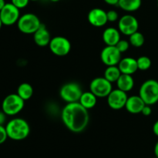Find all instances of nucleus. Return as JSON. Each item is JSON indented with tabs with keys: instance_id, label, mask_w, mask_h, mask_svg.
<instances>
[{
	"instance_id": "5",
	"label": "nucleus",
	"mask_w": 158,
	"mask_h": 158,
	"mask_svg": "<svg viewBox=\"0 0 158 158\" xmlns=\"http://www.w3.org/2000/svg\"><path fill=\"white\" fill-rule=\"evenodd\" d=\"M25 106L23 100L17 94L6 96L2 103V110L7 116H15L21 112Z\"/></svg>"
},
{
	"instance_id": "38",
	"label": "nucleus",
	"mask_w": 158,
	"mask_h": 158,
	"mask_svg": "<svg viewBox=\"0 0 158 158\" xmlns=\"http://www.w3.org/2000/svg\"><path fill=\"white\" fill-rule=\"evenodd\" d=\"M154 158H158V157H154Z\"/></svg>"
},
{
	"instance_id": "39",
	"label": "nucleus",
	"mask_w": 158,
	"mask_h": 158,
	"mask_svg": "<svg viewBox=\"0 0 158 158\" xmlns=\"http://www.w3.org/2000/svg\"><path fill=\"white\" fill-rule=\"evenodd\" d=\"M157 3H158V0H157Z\"/></svg>"
},
{
	"instance_id": "16",
	"label": "nucleus",
	"mask_w": 158,
	"mask_h": 158,
	"mask_svg": "<svg viewBox=\"0 0 158 158\" xmlns=\"http://www.w3.org/2000/svg\"><path fill=\"white\" fill-rule=\"evenodd\" d=\"M33 40L37 46L41 47L49 46L51 40L50 33L43 24L33 34Z\"/></svg>"
},
{
	"instance_id": "37",
	"label": "nucleus",
	"mask_w": 158,
	"mask_h": 158,
	"mask_svg": "<svg viewBox=\"0 0 158 158\" xmlns=\"http://www.w3.org/2000/svg\"><path fill=\"white\" fill-rule=\"evenodd\" d=\"M30 1H32V2H36V1H39V0H30Z\"/></svg>"
},
{
	"instance_id": "17",
	"label": "nucleus",
	"mask_w": 158,
	"mask_h": 158,
	"mask_svg": "<svg viewBox=\"0 0 158 158\" xmlns=\"http://www.w3.org/2000/svg\"><path fill=\"white\" fill-rule=\"evenodd\" d=\"M120 39V32L114 27H109L103 32V40L106 46H116Z\"/></svg>"
},
{
	"instance_id": "6",
	"label": "nucleus",
	"mask_w": 158,
	"mask_h": 158,
	"mask_svg": "<svg viewBox=\"0 0 158 158\" xmlns=\"http://www.w3.org/2000/svg\"><path fill=\"white\" fill-rule=\"evenodd\" d=\"M83 93L81 86L75 82L65 83L60 89V97L67 103L79 102Z\"/></svg>"
},
{
	"instance_id": "8",
	"label": "nucleus",
	"mask_w": 158,
	"mask_h": 158,
	"mask_svg": "<svg viewBox=\"0 0 158 158\" xmlns=\"http://www.w3.org/2000/svg\"><path fill=\"white\" fill-rule=\"evenodd\" d=\"M49 49L52 54L57 56H65L71 50V43L67 38L57 35L51 39L49 44Z\"/></svg>"
},
{
	"instance_id": "14",
	"label": "nucleus",
	"mask_w": 158,
	"mask_h": 158,
	"mask_svg": "<svg viewBox=\"0 0 158 158\" xmlns=\"http://www.w3.org/2000/svg\"><path fill=\"white\" fill-rule=\"evenodd\" d=\"M145 103L140 96H131L127 98L125 108L127 111L133 114H141L143 106H145Z\"/></svg>"
},
{
	"instance_id": "13",
	"label": "nucleus",
	"mask_w": 158,
	"mask_h": 158,
	"mask_svg": "<svg viewBox=\"0 0 158 158\" xmlns=\"http://www.w3.org/2000/svg\"><path fill=\"white\" fill-rule=\"evenodd\" d=\"M89 24L95 27H102L108 22L106 12L100 8H94L89 12L87 15Z\"/></svg>"
},
{
	"instance_id": "3",
	"label": "nucleus",
	"mask_w": 158,
	"mask_h": 158,
	"mask_svg": "<svg viewBox=\"0 0 158 158\" xmlns=\"http://www.w3.org/2000/svg\"><path fill=\"white\" fill-rule=\"evenodd\" d=\"M139 96L144 101L145 104L152 106L158 102V81L148 80L142 83L139 90Z\"/></svg>"
},
{
	"instance_id": "32",
	"label": "nucleus",
	"mask_w": 158,
	"mask_h": 158,
	"mask_svg": "<svg viewBox=\"0 0 158 158\" xmlns=\"http://www.w3.org/2000/svg\"><path fill=\"white\" fill-rule=\"evenodd\" d=\"M153 132L157 137H158V120H157L153 125Z\"/></svg>"
},
{
	"instance_id": "12",
	"label": "nucleus",
	"mask_w": 158,
	"mask_h": 158,
	"mask_svg": "<svg viewBox=\"0 0 158 158\" xmlns=\"http://www.w3.org/2000/svg\"><path fill=\"white\" fill-rule=\"evenodd\" d=\"M127 98L128 97L127 93L117 88L111 91L110 94L106 97V101H107L108 106L111 109L119 110L125 107Z\"/></svg>"
},
{
	"instance_id": "20",
	"label": "nucleus",
	"mask_w": 158,
	"mask_h": 158,
	"mask_svg": "<svg viewBox=\"0 0 158 158\" xmlns=\"http://www.w3.org/2000/svg\"><path fill=\"white\" fill-rule=\"evenodd\" d=\"M142 4V0H119L117 6L127 12H133L138 10Z\"/></svg>"
},
{
	"instance_id": "28",
	"label": "nucleus",
	"mask_w": 158,
	"mask_h": 158,
	"mask_svg": "<svg viewBox=\"0 0 158 158\" xmlns=\"http://www.w3.org/2000/svg\"><path fill=\"white\" fill-rule=\"evenodd\" d=\"M106 15H107L108 22H111V23L116 22L119 18L118 13L115 10H110L106 12Z\"/></svg>"
},
{
	"instance_id": "23",
	"label": "nucleus",
	"mask_w": 158,
	"mask_h": 158,
	"mask_svg": "<svg viewBox=\"0 0 158 158\" xmlns=\"http://www.w3.org/2000/svg\"><path fill=\"white\" fill-rule=\"evenodd\" d=\"M145 39L141 32L137 31L129 36V43L131 46L136 48L141 47L144 44Z\"/></svg>"
},
{
	"instance_id": "22",
	"label": "nucleus",
	"mask_w": 158,
	"mask_h": 158,
	"mask_svg": "<svg viewBox=\"0 0 158 158\" xmlns=\"http://www.w3.org/2000/svg\"><path fill=\"white\" fill-rule=\"evenodd\" d=\"M120 69L117 66H107L104 71V77L110 83H116L121 75Z\"/></svg>"
},
{
	"instance_id": "11",
	"label": "nucleus",
	"mask_w": 158,
	"mask_h": 158,
	"mask_svg": "<svg viewBox=\"0 0 158 158\" xmlns=\"http://www.w3.org/2000/svg\"><path fill=\"white\" fill-rule=\"evenodd\" d=\"M139 23L138 20L134 15L127 14L123 15L119 19L118 29L120 33L130 36L133 33L138 31Z\"/></svg>"
},
{
	"instance_id": "25",
	"label": "nucleus",
	"mask_w": 158,
	"mask_h": 158,
	"mask_svg": "<svg viewBox=\"0 0 158 158\" xmlns=\"http://www.w3.org/2000/svg\"><path fill=\"white\" fill-rule=\"evenodd\" d=\"M130 43L129 41L127 40H120V41L118 42L117 45H116V47L118 49V50L120 51L121 53L123 52H125L126 51H127L129 49L130 47Z\"/></svg>"
},
{
	"instance_id": "4",
	"label": "nucleus",
	"mask_w": 158,
	"mask_h": 158,
	"mask_svg": "<svg viewBox=\"0 0 158 158\" xmlns=\"http://www.w3.org/2000/svg\"><path fill=\"white\" fill-rule=\"evenodd\" d=\"M41 26L40 19L33 13H26L20 15L17 22L19 30L24 34H34Z\"/></svg>"
},
{
	"instance_id": "34",
	"label": "nucleus",
	"mask_w": 158,
	"mask_h": 158,
	"mask_svg": "<svg viewBox=\"0 0 158 158\" xmlns=\"http://www.w3.org/2000/svg\"><path fill=\"white\" fill-rule=\"evenodd\" d=\"M6 2H5V0H0V11L3 9L5 6H6Z\"/></svg>"
},
{
	"instance_id": "18",
	"label": "nucleus",
	"mask_w": 158,
	"mask_h": 158,
	"mask_svg": "<svg viewBox=\"0 0 158 158\" xmlns=\"http://www.w3.org/2000/svg\"><path fill=\"white\" fill-rule=\"evenodd\" d=\"M116 83L118 89L126 93L131 91L134 86V80L132 75H128V74L122 73Z\"/></svg>"
},
{
	"instance_id": "21",
	"label": "nucleus",
	"mask_w": 158,
	"mask_h": 158,
	"mask_svg": "<svg viewBox=\"0 0 158 158\" xmlns=\"http://www.w3.org/2000/svg\"><path fill=\"white\" fill-rule=\"evenodd\" d=\"M17 94L23 100H28L33 95V88L32 85L28 83H23L17 88Z\"/></svg>"
},
{
	"instance_id": "33",
	"label": "nucleus",
	"mask_w": 158,
	"mask_h": 158,
	"mask_svg": "<svg viewBox=\"0 0 158 158\" xmlns=\"http://www.w3.org/2000/svg\"><path fill=\"white\" fill-rule=\"evenodd\" d=\"M154 154H155V157H158V141L156 143L155 146H154Z\"/></svg>"
},
{
	"instance_id": "19",
	"label": "nucleus",
	"mask_w": 158,
	"mask_h": 158,
	"mask_svg": "<svg viewBox=\"0 0 158 158\" xmlns=\"http://www.w3.org/2000/svg\"><path fill=\"white\" fill-rule=\"evenodd\" d=\"M79 103L85 107L86 109L89 110L94 108L97 103V97L90 91L83 93L80 97Z\"/></svg>"
},
{
	"instance_id": "31",
	"label": "nucleus",
	"mask_w": 158,
	"mask_h": 158,
	"mask_svg": "<svg viewBox=\"0 0 158 158\" xmlns=\"http://www.w3.org/2000/svg\"><path fill=\"white\" fill-rule=\"evenodd\" d=\"M106 4L110 5V6H116V5H118L119 0H103Z\"/></svg>"
},
{
	"instance_id": "1",
	"label": "nucleus",
	"mask_w": 158,
	"mask_h": 158,
	"mask_svg": "<svg viewBox=\"0 0 158 158\" xmlns=\"http://www.w3.org/2000/svg\"><path fill=\"white\" fill-rule=\"evenodd\" d=\"M63 123L68 130L73 133H81L87 127L89 121L88 110L79 102L67 103L61 113Z\"/></svg>"
},
{
	"instance_id": "35",
	"label": "nucleus",
	"mask_w": 158,
	"mask_h": 158,
	"mask_svg": "<svg viewBox=\"0 0 158 158\" xmlns=\"http://www.w3.org/2000/svg\"><path fill=\"white\" fill-rule=\"evenodd\" d=\"M2 26H3V24H2V22L1 19H0V29H1Z\"/></svg>"
},
{
	"instance_id": "26",
	"label": "nucleus",
	"mask_w": 158,
	"mask_h": 158,
	"mask_svg": "<svg viewBox=\"0 0 158 158\" xmlns=\"http://www.w3.org/2000/svg\"><path fill=\"white\" fill-rule=\"evenodd\" d=\"M29 1L30 0H11V2L18 9H21L26 8L29 4Z\"/></svg>"
},
{
	"instance_id": "10",
	"label": "nucleus",
	"mask_w": 158,
	"mask_h": 158,
	"mask_svg": "<svg viewBox=\"0 0 158 158\" xmlns=\"http://www.w3.org/2000/svg\"><path fill=\"white\" fill-rule=\"evenodd\" d=\"M121 54L116 46H106L102 49L100 60L106 66H117L122 59Z\"/></svg>"
},
{
	"instance_id": "30",
	"label": "nucleus",
	"mask_w": 158,
	"mask_h": 158,
	"mask_svg": "<svg viewBox=\"0 0 158 158\" xmlns=\"http://www.w3.org/2000/svg\"><path fill=\"white\" fill-rule=\"evenodd\" d=\"M6 114L2 110L0 111V125H4L6 121Z\"/></svg>"
},
{
	"instance_id": "29",
	"label": "nucleus",
	"mask_w": 158,
	"mask_h": 158,
	"mask_svg": "<svg viewBox=\"0 0 158 158\" xmlns=\"http://www.w3.org/2000/svg\"><path fill=\"white\" fill-rule=\"evenodd\" d=\"M141 114H143V116H145V117H148V116L151 115V114H152L151 106H150V105H147V104L145 105V106H143V110H142Z\"/></svg>"
},
{
	"instance_id": "15",
	"label": "nucleus",
	"mask_w": 158,
	"mask_h": 158,
	"mask_svg": "<svg viewBox=\"0 0 158 158\" xmlns=\"http://www.w3.org/2000/svg\"><path fill=\"white\" fill-rule=\"evenodd\" d=\"M117 66L121 73L123 74L133 75L138 70L137 60L132 57H125L121 59Z\"/></svg>"
},
{
	"instance_id": "27",
	"label": "nucleus",
	"mask_w": 158,
	"mask_h": 158,
	"mask_svg": "<svg viewBox=\"0 0 158 158\" xmlns=\"http://www.w3.org/2000/svg\"><path fill=\"white\" fill-rule=\"evenodd\" d=\"M7 138H9V137H8L6 127H4L3 125H0V144H2L3 143H5Z\"/></svg>"
},
{
	"instance_id": "24",
	"label": "nucleus",
	"mask_w": 158,
	"mask_h": 158,
	"mask_svg": "<svg viewBox=\"0 0 158 158\" xmlns=\"http://www.w3.org/2000/svg\"><path fill=\"white\" fill-rule=\"evenodd\" d=\"M137 63L139 70L142 71L149 69L151 68V64H152L151 59L148 56H142L139 57L137 60Z\"/></svg>"
},
{
	"instance_id": "2",
	"label": "nucleus",
	"mask_w": 158,
	"mask_h": 158,
	"mask_svg": "<svg viewBox=\"0 0 158 158\" xmlns=\"http://www.w3.org/2000/svg\"><path fill=\"white\" fill-rule=\"evenodd\" d=\"M8 137L13 140H25L30 134L29 123L23 118H13L6 125Z\"/></svg>"
},
{
	"instance_id": "9",
	"label": "nucleus",
	"mask_w": 158,
	"mask_h": 158,
	"mask_svg": "<svg viewBox=\"0 0 158 158\" xmlns=\"http://www.w3.org/2000/svg\"><path fill=\"white\" fill-rule=\"evenodd\" d=\"M19 17V9L14 6L12 2L6 3L3 9L0 11V19L4 26H9L17 23Z\"/></svg>"
},
{
	"instance_id": "7",
	"label": "nucleus",
	"mask_w": 158,
	"mask_h": 158,
	"mask_svg": "<svg viewBox=\"0 0 158 158\" xmlns=\"http://www.w3.org/2000/svg\"><path fill=\"white\" fill-rule=\"evenodd\" d=\"M112 90V83L106 80L104 77L94 78L89 84V91L97 98L107 97Z\"/></svg>"
},
{
	"instance_id": "36",
	"label": "nucleus",
	"mask_w": 158,
	"mask_h": 158,
	"mask_svg": "<svg viewBox=\"0 0 158 158\" xmlns=\"http://www.w3.org/2000/svg\"><path fill=\"white\" fill-rule=\"evenodd\" d=\"M49 1L52 2H57L60 1V0H49Z\"/></svg>"
}]
</instances>
